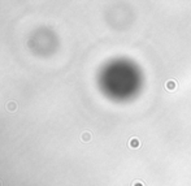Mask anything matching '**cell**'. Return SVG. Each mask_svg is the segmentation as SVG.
Instances as JSON below:
<instances>
[{"label": "cell", "mask_w": 191, "mask_h": 186, "mask_svg": "<svg viewBox=\"0 0 191 186\" xmlns=\"http://www.w3.org/2000/svg\"><path fill=\"white\" fill-rule=\"evenodd\" d=\"M7 109H8L9 112H16L17 111V103L13 102V100L8 102V103H7Z\"/></svg>", "instance_id": "cell-1"}, {"label": "cell", "mask_w": 191, "mask_h": 186, "mask_svg": "<svg viewBox=\"0 0 191 186\" xmlns=\"http://www.w3.org/2000/svg\"><path fill=\"white\" fill-rule=\"evenodd\" d=\"M81 139L83 142H90V139H91V134L88 131H85V133H82V135H81Z\"/></svg>", "instance_id": "cell-2"}, {"label": "cell", "mask_w": 191, "mask_h": 186, "mask_svg": "<svg viewBox=\"0 0 191 186\" xmlns=\"http://www.w3.org/2000/svg\"><path fill=\"white\" fill-rule=\"evenodd\" d=\"M129 146H130V147H138V146H139V139L131 138V139H130V143H129Z\"/></svg>", "instance_id": "cell-3"}, {"label": "cell", "mask_w": 191, "mask_h": 186, "mask_svg": "<svg viewBox=\"0 0 191 186\" xmlns=\"http://www.w3.org/2000/svg\"><path fill=\"white\" fill-rule=\"evenodd\" d=\"M174 87H175V82H174V81H169V82H167V89L173 90Z\"/></svg>", "instance_id": "cell-4"}, {"label": "cell", "mask_w": 191, "mask_h": 186, "mask_svg": "<svg viewBox=\"0 0 191 186\" xmlns=\"http://www.w3.org/2000/svg\"><path fill=\"white\" fill-rule=\"evenodd\" d=\"M133 186H143V185H142V184H140V182H135V184H134V185H133Z\"/></svg>", "instance_id": "cell-5"}, {"label": "cell", "mask_w": 191, "mask_h": 186, "mask_svg": "<svg viewBox=\"0 0 191 186\" xmlns=\"http://www.w3.org/2000/svg\"><path fill=\"white\" fill-rule=\"evenodd\" d=\"M0 186H3V184H2V181H0Z\"/></svg>", "instance_id": "cell-6"}]
</instances>
